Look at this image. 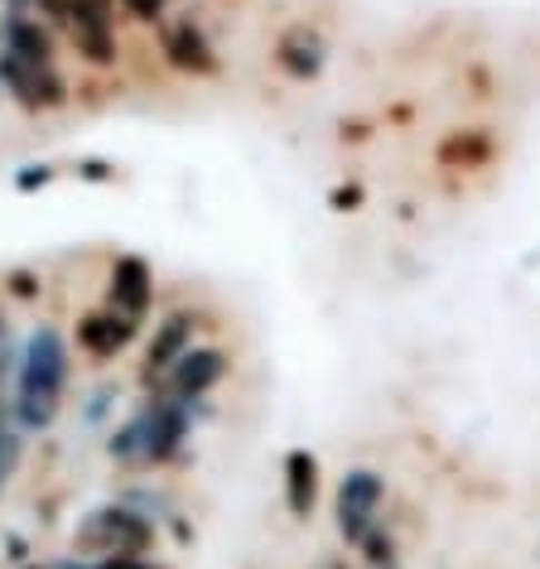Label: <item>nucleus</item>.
<instances>
[{"label":"nucleus","mask_w":540,"mask_h":569,"mask_svg":"<svg viewBox=\"0 0 540 569\" xmlns=\"http://www.w3.org/2000/svg\"><path fill=\"white\" fill-rule=\"evenodd\" d=\"M68 377H73V352H68V338L53 329V323H39V329L24 338L20 362H16V396H10V410H16L20 430H49L63 410L68 396Z\"/></svg>","instance_id":"1"},{"label":"nucleus","mask_w":540,"mask_h":569,"mask_svg":"<svg viewBox=\"0 0 540 569\" xmlns=\"http://www.w3.org/2000/svg\"><path fill=\"white\" fill-rule=\"evenodd\" d=\"M189 435H193V406H183L164 391H150L146 406L111 435L107 453L126 468H160L183 449Z\"/></svg>","instance_id":"2"},{"label":"nucleus","mask_w":540,"mask_h":569,"mask_svg":"<svg viewBox=\"0 0 540 569\" xmlns=\"http://www.w3.org/2000/svg\"><path fill=\"white\" fill-rule=\"evenodd\" d=\"M73 550L97 555V560H146L154 550V521L146 511H136L131 502L97 507L78 521Z\"/></svg>","instance_id":"3"},{"label":"nucleus","mask_w":540,"mask_h":569,"mask_svg":"<svg viewBox=\"0 0 540 569\" xmlns=\"http://www.w3.org/2000/svg\"><path fill=\"white\" fill-rule=\"evenodd\" d=\"M381 497H387V478L377 468H348L338 482V531L348 546H362L381 526Z\"/></svg>","instance_id":"4"},{"label":"nucleus","mask_w":540,"mask_h":569,"mask_svg":"<svg viewBox=\"0 0 540 569\" xmlns=\"http://www.w3.org/2000/svg\"><path fill=\"white\" fill-rule=\"evenodd\" d=\"M0 88H6L24 111H53L68 102V82L53 63H24L16 53H0Z\"/></svg>","instance_id":"5"},{"label":"nucleus","mask_w":540,"mask_h":569,"mask_svg":"<svg viewBox=\"0 0 540 569\" xmlns=\"http://www.w3.org/2000/svg\"><path fill=\"white\" fill-rule=\"evenodd\" d=\"M222 377H227V352L222 348H189L160 381H154V391H164V396H174V401L193 406V401H203Z\"/></svg>","instance_id":"6"},{"label":"nucleus","mask_w":540,"mask_h":569,"mask_svg":"<svg viewBox=\"0 0 540 569\" xmlns=\"http://www.w3.org/2000/svg\"><path fill=\"white\" fill-rule=\"evenodd\" d=\"M136 333H140V319L107 305V309H97V315L78 319V352H88V358H97V362H111L117 352L131 348Z\"/></svg>","instance_id":"7"},{"label":"nucleus","mask_w":540,"mask_h":569,"mask_svg":"<svg viewBox=\"0 0 540 569\" xmlns=\"http://www.w3.org/2000/svg\"><path fill=\"white\" fill-rule=\"evenodd\" d=\"M160 49H164V59L174 63L179 73H193V78H212L222 68L218 53H212V44H208V34L198 30L189 16H183V20H164Z\"/></svg>","instance_id":"8"},{"label":"nucleus","mask_w":540,"mask_h":569,"mask_svg":"<svg viewBox=\"0 0 540 569\" xmlns=\"http://www.w3.org/2000/svg\"><path fill=\"white\" fill-rule=\"evenodd\" d=\"M193 333H198V315H189V309H179V315H169L164 323H154V338L146 348V372H140V381L154 387V381H160L169 367L193 348Z\"/></svg>","instance_id":"9"},{"label":"nucleus","mask_w":540,"mask_h":569,"mask_svg":"<svg viewBox=\"0 0 540 569\" xmlns=\"http://www.w3.org/2000/svg\"><path fill=\"white\" fill-rule=\"evenodd\" d=\"M107 305L121 309V315H131V319H146L150 315V305H154V276H150V266L140 261V256H121V261L111 266Z\"/></svg>","instance_id":"10"},{"label":"nucleus","mask_w":540,"mask_h":569,"mask_svg":"<svg viewBox=\"0 0 540 569\" xmlns=\"http://www.w3.org/2000/svg\"><path fill=\"white\" fill-rule=\"evenodd\" d=\"M276 63H280V73H290L294 82H314L323 73V63H329V44H323V34L309 30V24H290L276 44Z\"/></svg>","instance_id":"11"},{"label":"nucleus","mask_w":540,"mask_h":569,"mask_svg":"<svg viewBox=\"0 0 540 569\" xmlns=\"http://www.w3.org/2000/svg\"><path fill=\"white\" fill-rule=\"evenodd\" d=\"M0 53H16L24 63H53V34L30 10H10V16L0 20Z\"/></svg>","instance_id":"12"},{"label":"nucleus","mask_w":540,"mask_h":569,"mask_svg":"<svg viewBox=\"0 0 540 569\" xmlns=\"http://www.w3.org/2000/svg\"><path fill=\"white\" fill-rule=\"evenodd\" d=\"M314 497H319V459L309 449H290L286 459V507L294 521H304L314 511Z\"/></svg>","instance_id":"13"},{"label":"nucleus","mask_w":540,"mask_h":569,"mask_svg":"<svg viewBox=\"0 0 540 569\" xmlns=\"http://www.w3.org/2000/svg\"><path fill=\"white\" fill-rule=\"evenodd\" d=\"M68 30H73V44L88 63L107 68L117 63V24L102 20V16H68Z\"/></svg>","instance_id":"14"},{"label":"nucleus","mask_w":540,"mask_h":569,"mask_svg":"<svg viewBox=\"0 0 540 569\" xmlns=\"http://www.w3.org/2000/svg\"><path fill=\"white\" fill-rule=\"evenodd\" d=\"M20 459H24V430H20L10 401H0V492H6L10 478L20 473Z\"/></svg>","instance_id":"15"},{"label":"nucleus","mask_w":540,"mask_h":569,"mask_svg":"<svg viewBox=\"0 0 540 569\" xmlns=\"http://www.w3.org/2000/svg\"><path fill=\"white\" fill-rule=\"evenodd\" d=\"M358 550L367 555V565H372V569H396V540H391V531H381V526L362 540Z\"/></svg>","instance_id":"16"},{"label":"nucleus","mask_w":540,"mask_h":569,"mask_svg":"<svg viewBox=\"0 0 540 569\" xmlns=\"http://www.w3.org/2000/svg\"><path fill=\"white\" fill-rule=\"evenodd\" d=\"M16 362H20V352L10 343V319H6V309H0V401H6V381L16 377Z\"/></svg>","instance_id":"17"},{"label":"nucleus","mask_w":540,"mask_h":569,"mask_svg":"<svg viewBox=\"0 0 540 569\" xmlns=\"http://www.w3.org/2000/svg\"><path fill=\"white\" fill-rule=\"evenodd\" d=\"M121 6L131 10L136 20H146V24H160V20H164V16H160V6H164V0H121Z\"/></svg>","instance_id":"18"},{"label":"nucleus","mask_w":540,"mask_h":569,"mask_svg":"<svg viewBox=\"0 0 540 569\" xmlns=\"http://www.w3.org/2000/svg\"><path fill=\"white\" fill-rule=\"evenodd\" d=\"M49 179H53V169H49V164H30V169H24V174L16 179V189L30 193V189H39V183H49Z\"/></svg>","instance_id":"19"},{"label":"nucleus","mask_w":540,"mask_h":569,"mask_svg":"<svg viewBox=\"0 0 540 569\" xmlns=\"http://www.w3.org/2000/svg\"><path fill=\"white\" fill-rule=\"evenodd\" d=\"M10 295H20V300H34V295H39V280L30 276V270H16V276H10Z\"/></svg>","instance_id":"20"},{"label":"nucleus","mask_w":540,"mask_h":569,"mask_svg":"<svg viewBox=\"0 0 540 569\" xmlns=\"http://www.w3.org/2000/svg\"><path fill=\"white\" fill-rule=\"evenodd\" d=\"M97 569H160L150 560H97Z\"/></svg>","instance_id":"21"},{"label":"nucleus","mask_w":540,"mask_h":569,"mask_svg":"<svg viewBox=\"0 0 540 569\" xmlns=\"http://www.w3.org/2000/svg\"><path fill=\"white\" fill-rule=\"evenodd\" d=\"M329 569H348V565H329Z\"/></svg>","instance_id":"22"},{"label":"nucleus","mask_w":540,"mask_h":569,"mask_svg":"<svg viewBox=\"0 0 540 569\" xmlns=\"http://www.w3.org/2000/svg\"><path fill=\"white\" fill-rule=\"evenodd\" d=\"M30 569H39V565H30Z\"/></svg>","instance_id":"23"}]
</instances>
